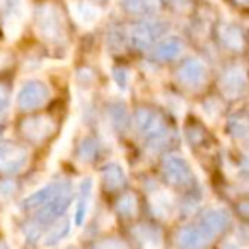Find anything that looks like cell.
<instances>
[{
  "label": "cell",
  "instance_id": "1",
  "mask_svg": "<svg viewBox=\"0 0 249 249\" xmlns=\"http://www.w3.org/2000/svg\"><path fill=\"white\" fill-rule=\"evenodd\" d=\"M36 33L45 41L56 43L65 36V22L60 9L55 4H41L35 12Z\"/></svg>",
  "mask_w": 249,
  "mask_h": 249
},
{
  "label": "cell",
  "instance_id": "2",
  "mask_svg": "<svg viewBox=\"0 0 249 249\" xmlns=\"http://www.w3.org/2000/svg\"><path fill=\"white\" fill-rule=\"evenodd\" d=\"M50 97V89L43 80L31 79L22 84L18 94V104L22 111H31L43 106Z\"/></svg>",
  "mask_w": 249,
  "mask_h": 249
},
{
  "label": "cell",
  "instance_id": "3",
  "mask_svg": "<svg viewBox=\"0 0 249 249\" xmlns=\"http://www.w3.org/2000/svg\"><path fill=\"white\" fill-rule=\"evenodd\" d=\"M28 164V150L14 142L0 143V173L14 174Z\"/></svg>",
  "mask_w": 249,
  "mask_h": 249
},
{
  "label": "cell",
  "instance_id": "4",
  "mask_svg": "<svg viewBox=\"0 0 249 249\" xmlns=\"http://www.w3.org/2000/svg\"><path fill=\"white\" fill-rule=\"evenodd\" d=\"M166 31V22L162 21H145L135 24L130 31V41L137 48H149L152 46Z\"/></svg>",
  "mask_w": 249,
  "mask_h": 249
},
{
  "label": "cell",
  "instance_id": "5",
  "mask_svg": "<svg viewBox=\"0 0 249 249\" xmlns=\"http://www.w3.org/2000/svg\"><path fill=\"white\" fill-rule=\"evenodd\" d=\"M69 9L73 21L84 29L94 28L103 18V11L89 0H70Z\"/></svg>",
  "mask_w": 249,
  "mask_h": 249
},
{
  "label": "cell",
  "instance_id": "6",
  "mask_svg": "<svg viewBox=\"0 0 249 249\" xmlns=\"http://www.w3.org/2000/svg\"><path fill=\"white\" fill-rule=\"evenodd\" d=\"M55 123L48 116H28L21 123V133L29 142L39 143L52 135Z\"/></svg>",
  "mask_w": 249,
  "mask_h": 249
},
{
  "label": "cell",
  "instance_id": "7",
  "mask_svg": "<svg viewBox=\"0 0 249 249\" xmlns=\"http://www.w3.org/2000/svg\"><path fill=\"white\" fill-rule=\"evenodd\" d=\"M207 79V67L201 60L190 58L179 69V80L190 89H198Z\"/></svg>",
  "mask_w": 249,
  "mask_h": 249
},
{
  "label": "cell",
  "instance_id": "8",
  "mask_svg": "<svg viewBox=\"0 0 249 249\" xmlns=\"http://www.w3.org/2000/svg\"><path fill=\"white\" fill-rule=\"evenodd\" d=\"M92 193H94V178L92 176L84 178L79 186V196H77L75 213H73V220H75L77 227H80L84 224L87 213H89L90 203H92Z\"/></svg>",
  "mask_w": 249,
  "mask_h": 249
},
{
  "label": "cell",
  "instance_id": "9",
  "mask_svg": "<svg viewBox=\"0 0 249 249\" xmlns=\"http://www.w3.org/2000/svg\"><path fill=\"white\" fill-rule=\"evenodd\" d=\"M164 173H166V178L173 184L188 183L191 176L186 160L178 156H173V157H169V159H166V162H164Z\"/></svg>",
  "mask_w": 249,
  "mask_h": 249
},
{
  "label": "cell",
  "instance_id": "10",
  "mask_svg": "<svg viewBox=\"0 0 249 249\" xmlns=\"http://www.w3.org/2000/svg\"><path fill=\"white\" fill-rule=\"evenodd\" d=\"M246 73L241 67H232L222 75V89L227 96H237L246 89Z\"/></svg>",
  "mask_w": 249,
  "mask_h": 249
},
{
  "label": "cell",
  "instance_id": "11",
  "mask_svg": "<svg viewBox=\"0 0 249 249\" xmlns=\"http://www.w3.org/2000/svg\"><path fill=\"white\" fill-rule=\"evenodd\" d=\"M137 123H139V130L145 135H150L154 139H159L164 133V123L157 114L150 113V111L143 109L139 111L137 114Z\"/></svg>",
  "mask_w": 249,
  "mask_h": 249
},
{
  "label": "cell",
  "instance_id": "12",
  "mask_svg": "<svg viewBox=\"0 0 249 249\" xmlns=\"http://www.w3.org/2000/svg\"><path fill=\"white\" fill-rule=\"evenodd\" d=\"M183 52V41L176 36H169V38L162 39L159 45L154 50V56L157 60H162V62H169V60H174L181 55Z\"/></svg>",
  "mask_w": 249,
  "mask_h": 249
},
{
  "label": "cell",
  "instance_id": "13",
  "mask_svg": "<svg viewBox=\"0 0 249 249\" xmlns=\"http://www.w3.org/2000/svg\"><path fill=\"white\" fill-rule=\"evenodd\" d=\"M225 225H227V213L224 210H212L203 217L200 229L208 239H212V235L218 234Z\"/></svg>",
  "mask_w": 249,
  "mask_h": 249
},
{
  "label": "cell",
  "instance_id": "14",
  "mask_svg": "<svg viewBox=\"0 0 249 249\" xmlns=\"http://www.w3.org/2000/svg\"><path fill=\"white\" fill-rule=\"evenodd\" d=\"M56 188H58V184H48V186H43L41 190L35 191L31 196H28L24 201H22V208H24V210H29V212L41 208L43 205L55 195Z\"/></svg>",
  "mask_w": 249,
  "mask_h": 249
},
{
  "label": "cell",
  "instance_id": "15",
  "mask_svg": "<svg viewBox=\"0 0 249 249\" xmlns=\"http://www.w3.org/2000/svg\"><path fill=\"white\" fill-rule=\"evenodd\" d=\"M208 237L201 232L200 227H186L179 232V244L184 249H200L207 244Z\"/></svg>",
  "mask_w": 249,
  "mask_h": 249
},
{
  "label": "cell",
  "instance_id": "16",
  "mask_svg": "<svg viewBox=\"0 0 249 249\" xmlns=\"http://www.w3.org/2000/svg\"><path fill=\"white\" fill-rule=\"evenodd\" d=\"M220 39H222V43L231 50H242V46H244V36H242V31L235 24L222 26Z\"/></svg>",
  "mask_w": 249,
  "mask_h": 249
},
{
  "label": "cell",
  "instance_id": "17",
  "mask_svg": "<svg viewBox=\"0 0 249 249\" xmlns=\"http://www.w3.org/2000/svg\"><path fill=\"white\" fill-rule=\"evenodd\" d=\"M123 7L130 14H154L159 9V0H123Z\"/></svg>",
  "mask_w": 249,
  "mask_h": 249
},
{
  "label": "cell",
  "instance_id": "18",
  "mask_svg": "<svg viewBox=\"0 0 249 249\" xmlns=\"http://www.w3.org/2000/svg\"><path fill=\"white\" fill-rule=\"evenodd\" d=\"M69 231H70V224L67 220L56 222V224H53L52 227H50L43 244H45L46 248H53V246H56L67 234H69Z\"/></svg>",
  "mask_w": 249,
  "mask_h": 249
},
{
  "label": "cell",
  "instance_id": "19",
  "mask_svg": "<svg viewBox=\"0 0 249 249\" xmlns=\"http://www.w3.org/2000/svg\"><path fill=\"white\" fill-rule=\"evenodd\" d=\"M152 205H154V212H156L159 217H169L171 212L174 210L173 198H171V195L166 193V191H159L157 195H154Z\"/></svg>",
  "mask_w": 249,
  "mask_h": 249
},
{
  "label": "cell",
  "instance_id": "20",
  "mask_svg": "<svg viewBox=\"0 0 249 249\" xmlns=\"http://www.w3.org/2000/svg\"><path fill=\"white\" fill-rule=\"evenodd\" d=\"M103 181L107 188H118L123 184L124 181V173L120 166L116 164H107L103 171Z\"/></svg>",
  "mask_w": 249,
  "mask_h": 249
},
{
  "label": "cell",
  "instance_id": "21",
  "mask_svg": "<svg viewBox=\"0 0 249 249\" xmlns=\"http://www.w3.org/2000/svg\"><path fill=\"white\" fill-rule=\"evenodd\" d=\"M118 210H120L123 215H128V217L135 215L137 213V200H135V196H133V195H124V196L118 201Z\"/></svg>",
  "mask_w": 249,
  "mask_h": 249
},
{
  "label": "cell",
  "instance_id": "22",
  "mask_svg": "<svg viewBox=\"0 0 249 249\" xmlns=\"http://www.w3.org/2000/svg\"><path fill=\"white\" fill-rule=\"evenodd\" d=\"M11 107V89L5 84H0V120H4Z\"/></svg>",
  "mask_w": 249,
  "mask_h": 249
},
{
  "label": "cell",
  "instance_id": "23",
  "mask_svg": "<svg viewBox=\"0 0 249 249\" xmlns=\"http://www.w3.org/2000/svg\"><path fill=\"white\" fill-rule=\"evenodd\" d=\"M16 191H18V186H16L14 181H11V179L0 181V203L11 200L16 195Z\"/></svg>",
  "mask_w": 249,
  "mask_h": 249
},
{
  "label": "cell",
  "instance_id": "24",
  "mask_svg": "<svg viewBox=\"0 0 249 249\" xmlns=\"http://www.w3.org/2000/svg\"><path fill=\"white\" fill-rule=\"evenodd\" d=\"M113 79H114V82H116V86L120 87V89H124V87L128 86V82H130V72H128V70H124V69H118V70H114Z\"/></svg>",
  "mask_w": 249,
  "mask_h": 249
},
{
  "label": "cell",
  "instance_id": "25",
  "mask_svg": "<svg viewBox=\"0 0 249 249\" xmlns=\"http://www.w3.org/2000/svg\"><path fill=\"white\" fill-rule=\"evenodd\" d=\"M80 159L82 160H90L96 154V145L92 140H84V143L80 145Z\"/></svg>",
  "mask_w": 249,
  "mask_h": 249
},
{
  "label": "cell",
  "instance_id": "26",
  "mask_svg": "<svg viewBox=\"0 0 249 249\" xmlns=\"http://www.w3.org/2000/svg\"><path fill=\"white\" fill-rule=\"evenodd\" d=\"M248 121L244 120V118H234L232 120V123H231V128H232V132L235 133L237 137H242V135H246L248 133Z\"/></svg>",
  "mask_w": 249,
  "mask_h": 249
},
{
  "label": "cell",
  "instance_id": "27",
  "mask_svg": "<svg viewBox=\"0 0 249 249\" xmlns=\"http://www.w3.org/2000/svg\"><path fill=\"white\" fill-rule=\"evenodd\" d=\"M97 249H126V246L120 239H107V241L97 244Z\"/></svg>",
  "mask_w": 249,
  "mask_h": 249
},
{
  "label": "cell",
  "instance_id": "28",
  "mask_svg": "<svg viewBox=\"0 0 249 249\" xmlns=\"http://www.w3.org/2000/svg\"><path fill=\"white\" fill-rule=\"evenodd\" d=\"M222 249H239V248H237L235 244H232V242H227V244H225Z\"/></svg>",
  "mask_w": 249,
  "mask_h": 249
},
{
  "label": "cell",
  "instance_id": "29",
  "mask_svg": "<svg viewBox=\"0 0 249 249\" xmlns=\"http://www.w3.org/2000/svg\"><path fill=\"white\" fill-rule=\"evenodd\" d=\"M0 249H9L7 244H5V241H0Z\"/></svg>",
  "mask_w": 249,
  "mask_h": 249
},
{
  "label": "cell",
  "instance_id": "30",
  "mask_svg": "<svg viewBox=\"0 0 249 249\" xmlns=\"http://www.w3.org/2000/svg\"><path fill=\"white\" fill-rule=\"evenodd\" d=\"M239 4H242V5H249V0H237Z\"/></svg>",
  "mask_w": 249,
  "mask_h": 249
},
{
  "label": "cell",
  "instance_id": "31",
  "mask_svg": "<svg viewBox=\"0 0 249 249\" xmlns=\"http://www.w3.org/2000/svg\"><path fill=\"white\" fill-rule=\"evenodd\" d=\"M0 4H2V0H0Z\"/></svg>",
  "mask_w": 249,
  "mask_h": 249
},
{
  "label": "cell",
  "instance_id": "32",
  "mask_svg": "<svg viewBox=\"0 0 249 249\" xmlns=\"http://www.w3.org/2000/svg\"><path fill=\"white\" fill-rule=\"evenodd\" d=\"M176 2H178V0H176Z\"/></svg>",
  "mask_w": 249,
  "mask_h": 249
}]
</instances>
